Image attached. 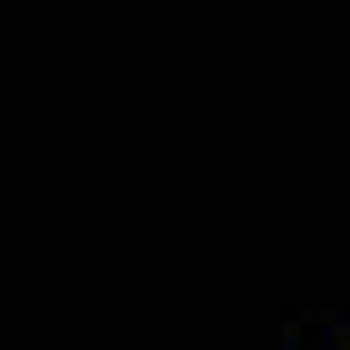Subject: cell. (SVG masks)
Listing matches in <instances>:
<instances>
[]
</instances>
